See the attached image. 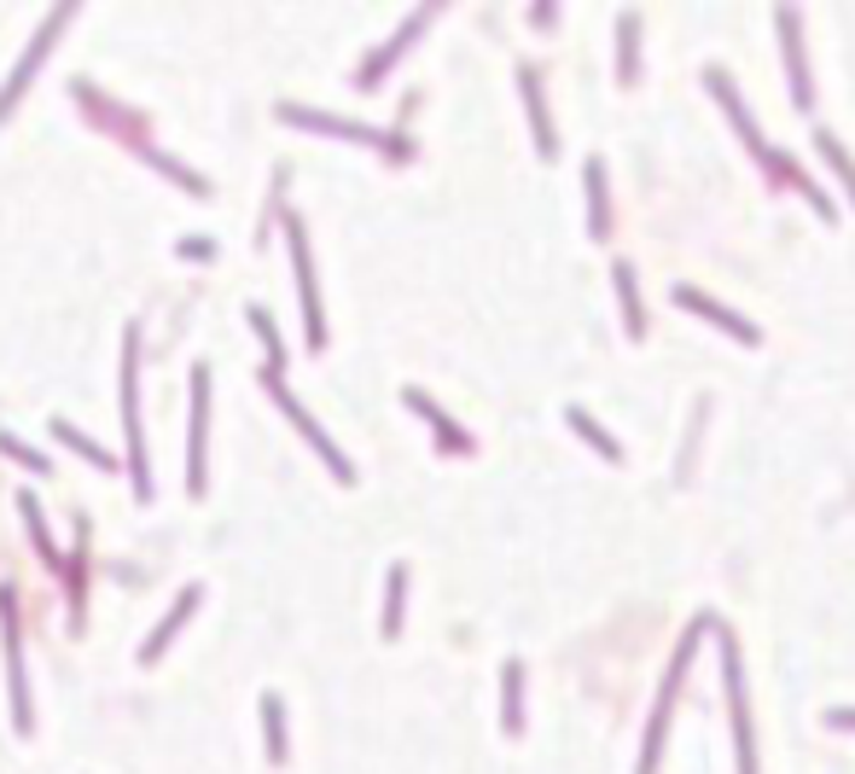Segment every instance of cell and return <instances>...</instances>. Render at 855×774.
Returning a JSON list of instances; mask_svg holds the SVG:
<instances>
[{
	"label": "cell",
	"mask_w": 855,
	"mask_h": 774,
	"mask_svg": "<svg viewBox=\"0 0 855 774\" xmlns=\"http://www.w3.org/2000/svg\"><path fill=\"white\" fill-rule=\"evenodd\" d=\"M402 582H407V570L396 565L391 570V600H384V635H396V629H402Z\"/></svg>",
	"instance_id": "obj_21"
},
{
	"label": "cell",
	"mask_w": 855,
	"mask_h": 774,
	"mask_svg": "<svg viewBox=\"0 0 855 774\" xmlns=\"http://www.w3.org/2000/svg\"><path fill=\"white\" fill-rule=\"evenodd\" d=\"M814 146H821V157L832 163V170H838V181H844V187H849V198H855V163H849V152H844V146H838V140H832L826 129L814 134Z\"/></svg>",
	"instance_id": "obj_17"
},
{
	"label": "cell",
	"mask_w": 855,
	"mask_h": 774,
	"mask_svg": "<svg viewBox=\"0 0 855 774\" xmlns=\"http://www.w3.org/2000/svg\"><path fill=\"white\" fill-rule=\"evenodd\" d=\"M676 303H681V309H692V315H704V320H716V326H727V333L739 338V344H757V326H750V320H739L733 309H722L716 297L692 292V285H676Z\"/></svg>",
	"instance_id": "obj_5"
},
{
	"label": "cell",
	"mask_w": 855,
	"mask_h": 774,
	"mask_svg": "<svg viewBox=\"0 0 855 774\" xmlns=\"http://www.w3.org/2000/svg\"><path fill=\"white\" fill-rule=\"evenodd\" d=\"M699 629L704 623H692L681 646H676V658H669V676H664V693H658V710H651V733H646V757H640V774L658 768V745H664V728H669V710H676V693H681V676H687V664H692V646H699Z\"/></svg>",
	"instance_id": "obj_1"
},
{
	"label": "cell",
	"mask_w": 855,
	"mask_h": 774,
	"mask_svg": "<svg viewBox=\"0 0 855 774\" xmlns=\"http://www.w3.org/2000/svg\"><path fill=\"white\" fill-rule=\"evenodd\" d=\"M570 432H582V437H588V443H594V448H600V455H605V460H617V455H623V448H617V437H605V432H600V425H594V419H588V414H582V407H570Z\"/></svg>",
	"instance_id": "obj_18"
},
{
	"label": "cell",
	"mask_w": 855,
	"mask_h": 774,
	"mask_svg": "<svg viewBox=\"0 0 855 774\" xmlns=\"http://www.w3.org/2000/svg\"><path fill=\"white\" fill-rule=\"evenodd\" d=\"M407 402H414V407H419V414H425V419H431V425H437V437H442L448 448H454V455H465V437H460V432H454V425H448V419H442V414H437V407H431V402H425L419 391H407Z\"/></svg>",
	"instance_id": "obj_19"
},
{
	"label": "cell",
	"mask_w": 855,
	"mask_h": 774,
	"mask_svg": "<svg viewBox=\"0 0 855 774\" xmlns=\"http://www.w3.org/2000/svg\"><path fill=\"white\" fill-rule=\"evenodd\" d=\"M65 18H70V7H65V12H53V24H47V30H41V41H35V47L24 53V65H18V76H12V88H7V99H0V117H7V111H12V99H18V94H24V81H30V70H35V58H41V53H47V47H53V35H58V24H65Z\"/></svg>",
	"instance_id": "obj_11"
},
{
	"label": "cell",
	"mask_w": 855,
	"mask_h": 774,
	"mask_svg": "<svg viewBox=\"0 0 855 774\" xmlns=\"http://www.w3.org/2000/svg\"><path fill=\"white\" fill-rule=\"evenodd\" d=\"M425 24H431V7H425V12H414V18H407V30H402V35L391 41V47H379L373 58H366V70H361V88H373V81H379V76H384V70H391L396 58L407 53V41H414V35H419Z\"/></svg>",
	"instance_id": "obj_9"
},
{
	"label": "cell",
	"mask_w": 855,
	"mask_h": 774,
	"mask_svg": "<svg viewBox=\"0 0 855 774\" xmlns=\"http://www.w3.org/2000/svg\"><path fill=\"white\" fill-rule=\"evenodd\" d=\"M506 733H518L524 728V717H518V705H524V664L518 658H506Z\"/></svg>",
	"instance_id": "obj_16"
},
{
	"label": "cell",
	"mask_w": 855,
	"mask_h": 774,
	"mask_svg": "<svg viewBox=\"0 0 855 774\" xmlns=\"http://www.w3.org/2000/svg\"><path fill=\"white\" fill-rule=\"evenodd\" d=\"M588 210H594V239L611 233V204H605V163L588 157Z\"/></svg>",
	"instance_id": "obj_15"
},
{
	"label": "cell",
	"mask_w": 855,
	"mask_h": 774,
	"mask_svg": "<svg viewBox=\"0 0 855 774\" xmlns=\"http://www.w3.org/2000/svg\"><path fill=\"white\" fill-rule=\"evenodd\" d=\"M204 396H210V373H193V489H204Z\"/></svg>",
	"instance_id": "obj_12"
},
{
	"label": "cell",
	"mask_w": 855,
	"mask_h": 774,
	"mask_svg": "<svg viewBox=\"0 0 855 774\" xmlns=\"http://www.w3.org/2000/svg\"><path fill=\"white\" fill-rule=\"evenodd\" d=\"M722 682H727V710H733V745H739V774H757V740H750V710H745V682H739V646L722 635Z\"/></svg>",
	"instance_id": "obj_2"
},
{
	"label": "cell",
	"mask_w": 855,
	"mask_h": 774,
	"mask_svg": "<svg viewBox=\"0 0 855 774\" xmlns=\"http://www.w3.org/2000/svg\"><path fill=\"white\" fill-rule=\"evenodd\" d=\"M262 717H268V751L285 757V740H279V699H262Z\"/></svg>",
	"instance_id": "obj_22"
},
{
	"label": "cell",
	"mask_w": 855,
	"mask_h": 774,
	"mask_svg": "<svg viewBox=\"0 0 855 774\" xmlns=\"http://www.w3.org/2000/svg\"><path fill=\"white\" fill-rule=\"evenodd\" d=\"M774 18H780V47H786V70H791V99L809 111L814 106V88H809V65H803V47H798V12L780 7Z\"/></svg>",
	"instance_id": "obj_4"
},
{
	"label": "cell",
	"mask_w": 855,
	"mask_h": 774,
	"mask_svg": "<svg viewBox=\"0 0 855 774\" xmlns=\"http://www.w3.org/2000/svg\"><path fill=\"white\" fill-rule=\"evenodd\" d=\"M635 58H640V18L623 12L617 18V81H635Z\"/></svg>",
	"instance_id": "obj_14"
},
{
	"label": "cell",
	"mask_w": 855,
	"mask_h": 774,
	"mask_svg": "<svg viewBox=\"0 0 855 774\" xmlns=\"http://www.w3.org/2000/svg\"><path fill=\"white\" fill-rule=\"evenodd\" d=\"M285 233H292V262H297V285H303V320H309V344H320L326 326H320V292H315V269H309V244H303V228H297V221H285Z\"/></svg>",
	"instance_id": "obj_3"
},
{
	"label": "cell",
	"mask_w": 855,
	"mask_h": 774,
	"mask_svg": "<svg viewBox=\"0 0 855 774\" xmlns=\"http://www.w3.org/2000/svg\"><path fill=\"white\" fill-rule=\"evenodd\" d=\"M0 618H7V669H12V705H18V728H30V693H24V658H18V623H12V595H0Z\"/></svg>",
	"instance_id": "obj_8"
},
{
	"label": "cell",
	"mask_w": 855,
	"mask_h": 774,
	"mask_svg": "<svg viewBox=\"0 0 855 774\" xmlns=\"http://www.w3.org/2000/svg\"><path fill=\"white\" fill-rule=\"evenodd\" d=\"M193 606H198V595H193V588H187V595H180V606L169 611V618H163V629H157V635H152V646H146V658H157V652H163V641H169V635H175V623H180V618H187V611H193Z\"/></svg>",
	"instance_id": "obj_20"
},
{
	"label": "cell",
	"mask_w": 855,
	"mask_h": 774,
	"mask_svg": "<svg viewBox=\"0 0 855 774\" xmlns=\"http://www.w3.org/2000/svg\"><path fill=\"white\" fill-rule=\"evenodd\" d=\"M826 722L832 728H855V710H826Z\"/></svg>",
	"instance_id": "obj_23"
},
{
	"label": "cell",
	"mask_w": 855,
	"mask_h": 774,
	"mask_svg": "<svg viewBox=\"0 0 855 774\" xmlns=\"http://www.w3.org/2000/svg\"><path fill=\"white\" fill-rule=\"evenodd\" d=\"M611 280H617V303H623V326H628V338H640V333H646V315H640L635 269H628V262H617V269H611Z\"/></svg>",
	"instance_id": "obj_13"
},
{
	"label": "cell",
	"mask_w": 855,
	"mask_h": 774,
	"mask_svg": "<svg viewBox=\"0 0 855 774\" xmlns=\"http://www.w3.org/2000/svg\"><path fill=\"white\" fill-rule=\"evenodd\" d=\"M710 94H716V99H722V106H727V117H733V129H739V134H745V146H757V157H774V152L763 146L757 122H750V117H745V99H739V94H733V81H727L722 70H710Z\"/></svg>",
	"instance_id": "obj_10"
},
{
	"label": "cell",
	"mask_w": 855,
	"mask_h": 774,
	"mask_svg": "<svg viewBox=\"0 0 855 774\" xmlns=\"http://www.w3.org/2000/svg\"><path fill=\"white\" fill-rule=\"evenodd\" d=\"M122 425H129L134 483H140V495H146V455H140V407H134V338H129V361H122Z\"/></svg>",
	"instance_id": "obj_6"
},
{
	"label": "cell",
	"mask_w": 855,
	"mask_h": 774,
	"mask_svg": "<svg viewBox=\"0 0 855 774\" xmlns=\"http://www.w3.org/2000/svg\"><path fill=\"white\" fill-rule=\"evenodd\" d=\"M518 88H524V106H529V129H536V146H541V157H553V152H559V140H553V122H547V99H541V70H518Z\"/></svg>",
	"instance_id": "obj_7"
}]
</instances>
